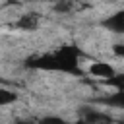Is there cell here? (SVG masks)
Segmentation results:
<instances>
[{
    "label": "cell",
    "mask_w": 124,
    "mask_h": 124,
    "mask_svg": "<svg viewBox=\"0 0 124 124\" xmlns=\"http://www.w3.org/2000/svg\"><path fill=\"white\" fill-rule=\"evenodd\" d=\"M103 27L114 31V33H124V12H116L108 19L103 21Z\"/></svg>",
    "instance_id": "cell-5"
},
{
    "label": "cell",
    "mask_w": 124,
    "mask_h": 124,
    "mask_svg": "<svg viewBox=\"0 0 124 124\" xmlns=\"http://www.w3.org/2000/svg\"><path fill=\"white\" fill-rule=\"evenodd\" d=\"M72 8H74V4H68V2H60V4H56V6H54V10H56V12H62V14L70 12Z\"/></svg>",
    "instance_id": "cell-9"
},
{
    "label": "cell",
    "mask_w": 124,
    "mask_h": 124,
    "mask_svg": "<svg viewBox=\"0 0 124 124\" xmlns=\"http://www.w3.org/2000/svg\"><path fill=\"white\" fill-rule=\"evenodd\" d=\"M81 56V50L74 45H64L54 52H46L41 56H31L25 60L27 68L33 70H48V72H64V74H76L83 76L78 58Z\"/></svg>",
    "instance_id": "cell-1"
},
{
    "label": "cell",
    "mask_w": 124,
    "mask_h": 124,
    "mask_svg": "<svg viewBox=\"0 0 124 124\" xmlns=\"http://www.w3.org/2000/svg\"><path fill=\"white\" fill-rule=\"evenodd\" d=\"M39 124H68V122L60 116H45V118L39 120Z\"/></svg>",
    "instance_id": "cell-8"
},
{
    "label": "cell",
    "mask_w": 124,
    "mask_h": 124,
    "mask_svg": "<svg viewBox=\"0 0 124 124\" xmlns=\"http://www.w3.org/2000/svg\"><path fill=\"white\" fill-rule=\"evenodd\" d=\"M16 101H17V93L0 87V107H4V105H12V103H16Z\"/></svg>",
    "instance_id": "cell-7"
},
{
    "label": "cell",
    "mask_w": 124,
    "mask_h": 124,
    "mask_svg": "<svg viewBox=\"0 0 124 124\" xmlns=\"http://www.w3.org/2000/svg\"><path fill=\"white\" fill-rule=\"evenodd\" d=\"M101 103H105V105H108V107H116V108H120L122 103H124V93H122V91H116L114 95L101 99Z\"/></svg>",
    "instance_id": "cell-6"
},
{
    "label": "cell",
    "mask_w": 124,
    "mask_h": 124,
    "mask_svg": "<svg viewBox=\"0 0 124 124\" xmlns=\"http://www.w3.org/2000/svg\"><path fill=\"white\" fill-rule=\"evenodd\" d=\"M16 27H19L23 31H35L39 27V14H23L16 21Z\"/></svg>",
    "instance_id": "cell-4"
},
{
    "label": "cell",
    "mask_w": 124,
    "mask_h": 124,
    "mask_svg": "<svg viewBox=\"0 0 124 124\" xmlns=\"http://www.w3.org/2000/svg\"><path fill=\"white\" fill-rule=\"evenodd\" d=\"M81 124H116L108 114L101 112V110H93L89 107L81 108Z\"/></svg>",
    "instance_id": "cell-2"
},
{
    "label": "cell",
    "mask_w": 124,
    "mask_h": 124,
    "mask_svg": "<svg viewBox=\"0 0 124 124\" xmlns=\"http://www.w3.org/2000/svg\"><path fill=\"white\" fill-rule=\"evenodd\" d=\"M114 52H116L118 56H122V54H124V45H120V43L114 45Z\"/></svg>",
    "instance_id": "cell-10"
},
{
    "label": "cell",
    "mask_w": 124,
    "mask_h": 124,
    "mask_svg": "<svg viewBox=\"0 0 124 124\" xmlns=\"http://www.w3.org/2000/svg\"><path fill=\"white\" fill-rule=\"evenodd\" d=\"M14 124H35V122H31V120H16Z\"/></svg>",
    "instance_id": "cell-11"
},
{
    "label": "cell",
    "mask_w": 124,
    "mask_h": 124,
    "mask_svg": "<svg viewBox=\"0 0 124 124\" xmlns=\"http://www.w3.org/2000/svg\"><path fill=\"white\" fill-rule=\"evenodd\" d=\"M89 74H91V76H95V78H103L105 81L116 76L114 68H112L108 62H93V64L89 66Z\"/></svg>",
    "instance_id": "cell-3"
}]
</instances>
